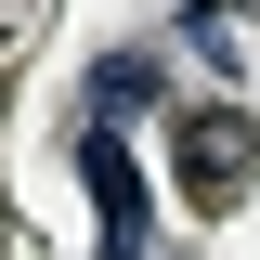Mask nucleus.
<instances>
[{"label":"nucleus","instance_id":"obj_2","mask_svg":"<svg viewBox=\"0 0 260 260\" xmlns=\"http://www.w3.org/2000/svg\"><path fill=\"white\" fill-rule=\"evenodd\" d=\"M91 195H104V260H143V182H130V156H117V130L91 143Z\"/></svg>","mask_w":260,"mask_h":260},{"label":"nucleus","instance_id":"obj_1","mask_svg":"<svg viewBox=\"0 0 260 260\" xmlns=\"http://www.w3.org/2000/svg\"><path fill=\"white\" fill-rule=\"evenodd\" d=\"M169 169H182L195 208H234L260 182V104H182L169 117Z\"/></svg>","mask_w":260,"mask_h":260}]
</instances>
